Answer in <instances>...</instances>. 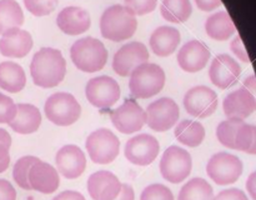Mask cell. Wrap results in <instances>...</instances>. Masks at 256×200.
<instances>
[{"label":"cell","mask_w":256,"mask_h":200,"mask_svg":"<svg viewBox=\"0 0 256 200\" xmlns=\"http://www.w3.org/2000/svg\"><path fill=\"white\" fill-rule=\"evenodd\" d=\"M242 162L236 155L224 152L212 155L206 165L208 175L218 185H230L236 182L242 176Z\"/></svg>","instance_id":"cell-8"},{"label":"cell","mask_w":256,"mask_h":200,"mask_svg":"<svg viewBox=\"0 0 256 200\" xmlns=\"http://www.w3.org/2000/svg\"><path fill=\"white\" fill-rule=\"evenodd\" d=\"M242 74V66L232 56L220 54L214 58L209 69V76L212 84L220 89H228L236 84Z\"/></svg>","instance_id":"cell-15"},{"label":"cell","mask_w":256,"mask_h":200,"mask_svg":"<svg viewBox=\"0 0 256 200\" xmlns=\"http://www.w3.org/2000/svg\"><path fill=\"white\" fill-rule=\"evenodd\" d=\"M58 2L59 0H24V5L34 16H45L54 12Z\"/></svg>","instance_id":"cell-34"},{"label":"cell","mask_w":256,"mask_h":200,"mask_svg":"<svg viewBox=\"0 0 256 200\" xmlns=\"http://www.w3.org/2000/svg\"><path fill=\"white\" fill-rule=\"evenodd\" d=\"M212 200H249L246 194L240 189H226L220 192L216 196L212 198Z\"/></svg>","instance_id":"cell-38"},{"label":"cell","mask_w":256,"mask_h":200,"mask_svg":"<svg viewBox=\"0 0 256 200\" xmlns=\"http://www.w3.org/2000/svg\"><path fill=\"white\" fill-rule=\"evenodd\" d=\"M182 40V35L176 28L159 26L152 32L150 36V48L158 56H169L178 49Z\"/></svg>","instance_id":"cell-23"},{"label":"cell","mask_w":256,"mask_h":200,"mask_svg":"<svg viewBox=\"0 0 256 200\" xmlns=\"http://www.w3.org/2000/svg\"><path fill=\"white\" fill-rule=\"evenodd\" d=\"M160 144L155 136L150 134H138L128 140L125 144V158L132 164L139 166H148L158 158Z\"/></svg>","instance_id":"cell-12"},{"label":"cell","mask_w":256,"mask_h":200,"mask_svg":"<svg viewBox=\"0 0 256 200\" xmlns=\"http://www.w3.org/2000/svg\"><path fill=\"white\" fill-rule=\"evenodd\" d=\"M16 115V104L8 95L0 92V124H10Z\"/></svg>","instance_id":"cell-36"},{"label":"cell","mask_w":256,"mask_h":200,"mask_svg":"<svg viewBox=\"0 0 256 200\" xmlns=\"http://www.w3.org/2000/svg\"><path fill=\"white\" fill-rule=\"evenodd\" d=\"M70 58L75 66L84 72H96L108 62V50L100 40L86 36L76 40L70 49Z\"/></svg>","instance_id":"cell-3"},{"label":"cell","mask_w":256,"mask_h":200,"mask_svg":"<svg viewBox=\"0 0 256 200\" xmlns=\"http://www.w3.org/2000/svg\"><path fill=\"white\" fill-rule=\"evenodd\" d=\"M174 134L179 142L189 148H196L204 142L205 128L195 120H182L175 126Z\"/></svg>","instance_id":"cell-27"},{"label":"cell","mask_w":256,"mask_h":200,"mask_svg":"<svg viewBox=\"0 0 256 200\" xmlns=\"http://www.w3.org/2000/svg\"><path fill=\"white\" fill-rule=\"evenodd\" d=\"M85 95L92 106L98 109H109L120 99V86L114 78L102 75L88 82Z\"/></svg>","instance_id":"cell-9"},{"label":"cell","mask_w":256,"mask_h":200,"mask_svg":"<svg viewBox=\"0 0 256 200\" xmlns=\"http://www.w3.org/2000/svg\"><path fill=\"white\" fill-rule=\"evenodd\" d=\"M85 148L92 162L95 164H110L119 155L120 140L112 130L102 128L86 138Z\"/></svg>","instance_id":"cell-6"},{"label":"cell","mask_w":256,"mask_h":200,"mask_svg":"<svg viewBox=\"0 0 256 200\" xmlns=\"http://www.w3.org/2000/svg\"><path fill=\"white\" fill-rule=\"evenodd\" d=\"M58 172L66 179H76L86 168V158L84 152L74 144L60 148L55 156Z\"/></svg>","instance_id":"cell-16"},{"label":"cell","mask_w":256,"mask_h":200,"mask_svg":"<svg viewBox=\"0 0 256 200\" xmlns=\"http://www.w3.org/2000/svg\"><path fill=\"white\" fill-rule=\"evenodd\" d=\"M39 158L32 156V155H26L16 160L12 168V178L14 182L24 190H32L29 184V172L30 168L39 162Z\"/></svg>","instance_id":"cell-32"},{"label":"cell","mask_w":256,"mask_h":200,"mask_svg":"<svg viewBox=\"0 0 256 200\" xmlns=\"http://www.w3.org/2000/svg\"><path fill=\"white\" fill-rule=\"evenodd\" d=\"M26 84L24 69L14 62H0V88L8 92H22Z\"/></svg>","instance_id":"cell-25"},{"label":"cell","mask_w":256,"mask_h":200,"mask_svg":"<svg viewBox=\"0 0 256 200\" xmlns=\"http://www.w3.org/2000/svg\"><path fill=\"white\" fill-rule=\"evenodd\" d=\"M48 120L58 126H69L78 122L82 114V106L69 92H55L50 95L44 105Z\"/></svg>","instance_id":"cell-5"},{"label":"cell","mask_w":256,"mask_h":200,"mask_svg":"<svg viewBox=\"0 0 256 200\" xmlns=\"http://www.w3.org/2000/svg\"><path fill=\"white\" fill-rule=\"evenodd\" d=\"M32 48V38L29 32L20 28L9 30L0 38V54L6 58H24Z\"/></svg>","instance_id":"cell-21"},{"label":"cell","mask_w":256,"mask_h":200,"mask_svg":"<svg viewBox=\"0 0 256 200\" xmlns=\"http://www.w3.org/2000/svg\"><path fill=\"white\" fill-rule=\"evenodd\" d=\"M58 28L64 34L79 35L90 29V14L80 6H66L58 14Z\"/></svg>","instance_id":"cell-22"},{"label":"cell","mask_w":256,"mask_h":200,"mask_svg":"<svg viewBox=\"0 0 256 200\" xmlns=\"http://www.w3.org/2000/svg\"><path fill=\"white\" fill-rule=\"evenodd\" d=\"M219 99L216 92L205 85L194 86L184 96V108L192 116L205 119L216 112Z\"/></svg>","instance_id":"cell-11"},{"label":"cell","mask_w":256,"mask_h":200,"mask_svg":"<svg viewBox=\"0 0 256 200\" xmlns=\"http://www.w3.org/2000/svg\"><path fill=\"white\" fill-rule=\"evenodd\" d=\"M112 125L122 134H134L146 124L144 109L134 100H126L110 114Z\"/></svg>","instance_id":"cell-14"},{"label":"cell","mask_w":256,"mask_h":200,"mask_svg":"<svg viewBox=\"0 0 256 200\" xmlns=\"http://www.w3.org/2000/svg\"><path fill=\"white\" fill-rule=\"evenodd\" d=\"M0 200H16V190L5 179H0Z\"/></svg>","instance_id":"cell-40"},{"label":"cell","mask_w":256,"mask_h":200,"mask_svg":"<svg viewBox=\"0 0 256 200\" xmlns=\"http://www.w3.org/2000/svg\"><path fill=\"white\" fill-rule=\"evenodd\" d=\"M24 24V12L16 0H0V35Z\"/></svg>","instance_id":"cell-28"},{"label":"cell","mask_w":256,"mask_h":200,"mask_svg":"<svg viewBox=\"0 0 256 200\" xmlns=\"http://www.w3.org/2000/svg\"><path fill=\"white\" fill-rule=\"evenodd\" d=\"M42 124V114L35 105L22 104L16 105V115L10 122V128L15 132L22 135H29L38 132Z\"/></svg>","instance_id":"cell-24"},{"label":"cell","mask_w":256,"mask_h":200,"mask_svg":"<svg viewBox=\"0 0 256 200\" xmlns=\"http://www.w3.org/2000/svg\"><path fill=\"white\" fill-rule=\"evenodd\" d=\"M242 124L244 120L240 119H226L220 122L216 129V136L220 144L229 149H235V134Z\"/></svg>","instance_id":"cell-33"},{"label":"cell","mask_w":256,"mask_h":200,"mask_svg":"<svg viewBox=\"0 0 256 200\" xmlns=\"http://www.w3.org/2000/svg\"><path fill=\"white\" fill-rule=\"evenodd\" d=\"M222 108L228 119L244 120L256 112V96L246 88L242 86L228 94Z\"/></svg>","instance_id":"cell-18"},{"label":"cell","mask_w":256,"mask_h":200,"mask_svg":"<svg viewBox=\"0 0 256 200\" xmlns=\"http://www.w3.org/2000/svg\"><path fill=\"white\" fill-rule=\"evenodd\" d=\"M0 144L5 145V146H8L9 149L10 146H12V136H10V134L6 130L2 129V128H0Z\"/></svg>","instance_id":"cell-46"},{"label":"cell","mask_w":256,"mask_h":200,"mask_svg":"<svg viewBox=\"0 0 256 200\" xmlns=\"http://www.w3.org/2000/svg\"><path fill=\"white\" fill-rule=\"evenodd\" d=\"M235 150L256 155V125L244 122L235 134Z\"/></svg>","instance_id":"cell-31"},{"label":"cell","mask_w":256,"mask_h":200,"mask_svg":"<svg viewBox=\"0 0 256 200\" xmlns=\"http://www.w3.org/2000/svg\"><path fill=\"white\" fill-rule=\"evenodd\" d=\"M192 160L190 152L176 145L168 148L160 160V172L162 178L172 184L184 182L192 172Z\"/></svg>","instance_id":"cell-7"},{"label":"cell","mask_w":256,"mask_h":200,"mask_svg":"<svg viewBox=\"0 0 256 200\" xmlns=\"http://www.w3.org/2000/svg\"><path fill=\"white\" fill-rule=\"evenodd\" d=\"M165 72L154 62H144L130 74L129 89L134 98L148 99L155 96L165 85Z\"/></svg>","instance_id":"cell-4"},{"label":"cell","mask_w":256,"mask_h":200,"mask_svg":"<svg viewBox=\"0 0 256 200\" xmlns=\"http://www.w3.org/2000/svg\"><path fill=\"white\" fill-rule=\"evenodd\" d=\"M140 200H174V195L165 185L152 184L142 190Z\"/></svg>","instance_id":"cell-35"},{"label":"cell","mask_w":256,"mask_h":200,"mask_svg":"<svg viewBox=\"0 0 256 200\" xmlns=\"http://www.w3.org/2000/svg\"><path fill=\"white\" fill-rule=\"evenodd\" d=\"M136 15L125 5H112L100 18L102 35L112 42H124L135 34Z\"/></svg>","instance_id":"cell-2"},{"label":"cell","mask_w":256,"mask_h":200,"mask_svg":"<svg viewBox=\"0 0 256 200\" xmlns=\"http://www.w3.org/2000/svg\"><path fill=\"white\" fill-rule=\"evenodd\" d=\"M125 6L129 8L135 15H146L154 12L158 0H124Z\"/></svg>","instance_id":"cell-37"},{"label":"cell","mask_w":256,"mask_h":200,"mask_svg":"<svg viewBox=\"0 0 256 200\" xmlns=\"http://www.w3.org/2000/svg\"><path fill=\"white\" fill-rule=\"evenodd\" d=\"M30 74L36 86L44 89L58 86L66 74V62L62 52L54 48H42L32 56Z\"/></svg>","instance_id":"cell-1"},{"label":"cell","mask_w":256,"mask_h":200,"mask_svg":"<svg viewBox=\"0 0 256 200\" xmlns=\"http://www.w3.org/2000/svg\"><path fill=\"white\" fill-rule=\"evenodd\" d=\"M160 12L165 20L174 24L186 22L192 12L190 0H162Z\"/></svg>","instance_id":"cell-29"},{"label":"cell","mask_w":256,"mask_h":200,"mask_svg":"<svg viewBox=\"0 0 256 200\" xmlns=\"http://www.w3.org/2000/svg\"><path fill=\"white\" fill-rule=\"evenodd\" d=\"M210 50L199 40H190L178 52V64L184 72H198L206 66L210 59Z\"/></svg>","instance_id":"cell-19"},{"label":"cell","mask_w":256,"mask_h":200,"mask_svg":"<svg viewBox=\"0 0 256 200\" xmlns=\"http://www.w3.org/2000/svg\"><path fill=\"white\" fill-rule=\"evenodd\" d=\"M212 185L202 178H194L182 188L178 200H212Z\"/></svg>","instance_id":"cell-30"},{"label":"cell","mask_w":256,"mask_h":200,"mask_svg":"<svg viewBox=\"0 0 256 200\" xmlns=\"http://www.w3.org/2000/svg\"><path fill=\"white\" fill-rule=\"evenodd\" d=\"M122 185L112 172L99 170L88 179V192L92 200H115L122 192Z\"/></svg>","instance_id":"cell-17"},{"label":"cell","mask_w":256,"mask_h":200,"mask_svg":"<svg viewBox=\"0 0 256 200\" xmlns=\"http://www.w3.org/2000/svg\"><path fill=\"white\" fill-rule=\"evenodd\" d=\"M195 2L202 12H212L222 5V0H195Z\"/></svg>","instance_id":"cell-41"},{"label":"cell","mask_w":256,"mask_h":200,"mask_svg":"<svg viewBox=\"0 0 256 200\" xmlns=\"http://www.w3.org/2000/svg\"><path fill=\"white\" fill-rule=\"evenodd\" d=\"M52 200H86L84 195L75 190H65V192H60Z\"/></svg>","instance_id":"cell-42"},{"label":"cell","mask_w":256,"mask_h":200,"mask_svg":"<svg viewBox=\"0 0 256 200\" xmlns=\"http://www.w3.org/2000/svg\"><path fill=\"white\" fill-rule=\"evenodd\" d=\"M230 49H232V52H234V54L236 55L242 62H250L249 55H248L246 49H245L244 44H242V38H240V35H236V36L234 38V40H232V44H230Z\"/></svg>","instance_id":"cell-39"},{"label":"cell","mask_w":256,"mask_h":200,"mask_svg":"<svg viewBox=\"0 0 256 200\" xmlns=\"http://www.w3.org/2000/svg\"><path fill=\"white\" fill-rule=\"evenodd\" d=\"M10 164V154L9 148L5 145L0 144V174L4 172L9 168Z\"/></svg>","instance_id":"cell-43"},{"label":"cell","mask_w":256,"mask_h":200,"mask_svg":"<svg viewBox=\"0 0 256 200\" xmlns=\"http://www.w3.org/2000/svg\"><path fill=\"white\" fill-rule=\"evenodd\" d=\"M149 52L145 44L140 42H132L122 45L114 55L112 69L120 76H130L139 65L148 62Z\"/></svg>","instance_id":"cell-13"},{"label":"cell","mask_w":256,"mask_h":200,"mask_svg":"<svg viewBox=\"0 0 256 200\" xmlns=\"http://www.w3.org/2000/svg\"><path fill=\"white\" fill-rule=\"evenodd\" d=\"M29 184L32 190L42 194H52L56 192L60 185L59 172L52 165L39 160L30 168Z\"/></svg>","instance_id":"cell-20"},{"label":"cell","mask_w":256,"mask_h":200,"mask_svg":"<svg viewBox=\"0 0 256 200\" xmlns=\"http://www.w3.org/2000/svg\"><path fill=\"white\" fill-rule=\"evenodd\" d=\"M115 200H135V192L132 185L122 184V192Z\"/></svg>","instance_id":"cell-44"},{"label":"cell","mask_w":256,"mask_h":200,"mask_svg":"<svg viewBox=\"0 0 256 200\" xmlns=\"http://www.w3.org/2000/svg\"><path fill=\"white\" fill-rule=\"evenodd\" d=\"M146 124L155 132H168L178 124L180 110L176 102L170 98H160L148 105Z\"/></svg>","instance_id":"cell-10"},{"label":"cell","mask_w":256,"mask_h":200,"mask_svg":"<svg viewBox=\"0 0 256 200\" xmlns=\"http://www.w3.org/2000/svg\"><path fill=\"white\" fill-rule=\"evenodd\" d=\"M205 32L212 39L224 42L235 34L236 29L226 12H218L210 15L205 22Z\"/></svg>","instance_id":"cell-26"},{"label":"cell","mask_w":256,"mask_h":200,"mask_svg":"<svg viewBox=\"0 0 256 200\" xmlns=\"http://www.w3.org/2000/svg\"><path fill=\"white\" fill-rule=\"evenodd\" d=\"M246 189L248 192L250 194V196L254 200H256V172H252V174L249 175V178H248Z\"/></svg>","instance_id":"cell-45"}]
</instances>
